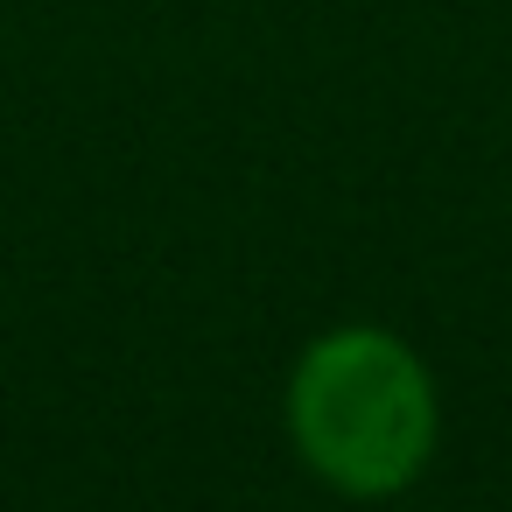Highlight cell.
<instances>
[{"mask_svg": "<svg viewBox=\"0 0 512 512\" xmlns=\"http://www.w3.org/2000/svg\"><path fill=\"white\" fill-rule=\"evenodd\" d=\"M295 442L344 491H393L428 463L435 393L428 372L372 330L323 337L295 372Z\"/></svg>", "mask_w": 512, "mask_h": 512, "instance_id": "obj_1", "label": "cell"}]
</instances>
